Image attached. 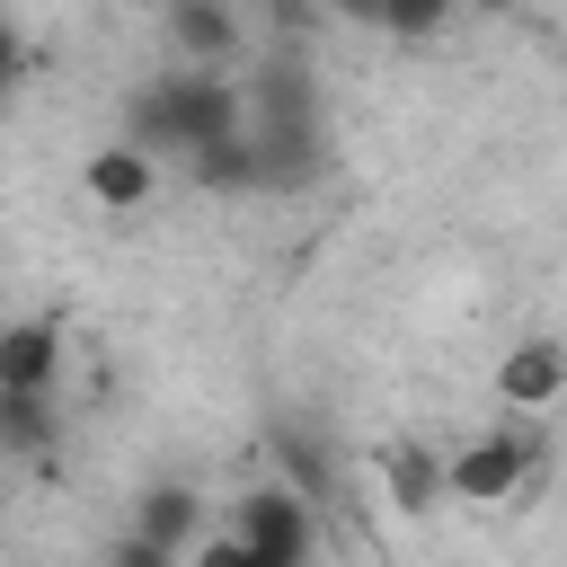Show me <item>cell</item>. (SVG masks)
<instances>
[{
  "instance_id": "6da1fadb",
  "label": "cell",
  "mask_w": 567,
  "mask_h": 567,
  "mask_svg": "<svg viewBox=\"0 0 567 567\" xmlns=\"http://www.w3.org/2000/svg\"><path fill=\"white\" fill-rule=\"evenodd\" d=\"M230 133H248V97H239V80H213V71H151L142 89H133V151H151V159H195V151H213V142H230Z\"/></svg>"
},
{
  "instance_id": "7a4b0ae2",
  "label": "cell",
  "mask_w": 567,
  "mask_h": 567,
  "mask_svg": "<svg viewBox=\"0 0 567 567\" xmlns=\"http://www.w3.org/2000/svg\"><path fill=\"white\" fill-rule=\"evenodd\" d=\"M257 567H310L319 558V505H301L284 478H266V487H248L239 505H230V523H221Z\"/></svg>"
},
{
  "instance_id": "3957f363",
  "label": "cell",
  "mask_w": 567,
  "mask_h": 567,
  "mask_svg": "<svg viewBox=\"0 0 567 567\" xmlns=\"http://www.w3.org/2000/svg\"><path fill=\"white\" fill-rule=\"evenodd\" d=\"M159 35H168V71L239 80V53H248V18H239V9H221V0H177V9H159Z\"/></svg>"
},
{
  "instance_id": "277c9868",
  "label": "cell",
  "mask_w": 567,
  "mask_h": 567,
  "mask_svg": "<svg viewBox=\"0 0 567 567\" xmlns=\"http://www.w3.org/2000/svg\"><path fill=\"white\" fill-rule=\"evenodd\" d=\"M523 470H532V434H523V425H487V434H470L461 452H443V496H461V505H505V496L523 487Z\"/></svg>"
},
{
  "instance_id": "5b68a950",
  "label": "cell",
  "mask_w": 567,
  "mask_h": 567,
  "mask_svg": "<svg viewBox=\"0 0 567 567\" xmlns=\"http://www.w3.org/2000/svg\"><path fill=\"white\" fill-rule=\"evenodd\" d=\"M62 354H71L62 319H9L0 328V399H53Z\"/></svg>"
},
{
  "instance_id": "8992f818",
  "label": "cell",
  "mask_w": 567,
  "mask_h": 567,
  "mask_svg": "<svg viewBox=\"0 0 567 567\" xmlns=\"http://www.w3.org/2000/svg\"><path fill=\"white\" fill-rule=\"evenodd\" d=\"M80 195H89L97 213H142V204L159 195V159L115 133V142H97V151L80 159Z\"/></svg>"
},
{
  "instance_id": "52a82bcc",
  "label": "cell",
  "mask_w": 567,
  "mask_h": 567,
  "mask_svg": "<svg viewBox=\"0 0 567 567\" xmlns=\"http://www.w3.org/2000/svg\"><path fill=\"white\" fill-rule=\"evenodd\" d=\"M213 532V514H204V496L186 487V478H159V487H142L133 496V540H151V549H168L177 567L195 558V540Z\"/></svg>"
},
{
  "instance_id": "ba28073f",
  "label": "cell",
  "mask_w": 567,
  "mask_h": 567,
  "mask_svg": "<svg viewBox=\"0 0 567 567\" xmlns=\"http://www.w3.org/2000/svg\"><path fill=\"white\" fill-rule=\"evenodd\" d=\"M567 399V346L558 337H523L514 354H496V408L514 416H540Z\"/></svg>"
},
{
  "instance_id": "9c48e42d",
  "label": "cell",
  "mask_w": 567,
  "mask_h": 567,
  "mask_svg": "<svg viewBox=\"0 0 567 567\" xmlns=\"http://www.w3.org/2000/svg\"><path fill=\"white\" fill-rule=\"evenodd\" d=\"M381 496H390L399 514H425V505L443 496V452L416 443V434H399V443L381 452Z\"/></svg>"
},
{
  "instance_id": "30bf717a",
  "label": "cell",
  "mask_w": 567,
  "mask_h": 567,
  "mask_svg": "<svg viewBox=\"0 0 567 567\" xmlns=\"http://www.w3.org/2000/svg\"><path fill=\"white\" fill-rule=\"evenodd\" d=\"M62 408L53 399H0V461H53Z\"/></svg>"
},
{
  "instance_id": "8fae6325",
  "label": "cell",
  "mask_w": 567,
  "mask_h": 567,
  "mask_svg": "<svg viewBox=\"0 0 567 567\" xmlns=\"http://www.w3.org/2000/svg\"><path fill=\"white\" fill-rule=\"evenodd\" d=\"M106 567H177V558H168V549H151V540H133V532H124V540H115V549H106Z\"/></svg>"
},
{
  "instance_id": "7c38bea8",
  "label": "cell",
  "mask_w": 567,
  "mask_h": 567,
  "mask_svg": "<svg viewBox=\"0 0 567 567\" xmlns=\"http://www.w3.org/2000/svg\"><path fill=\"white\" fill-rule=\"evenodd\" d=\"M18 62H27V44H18V18H0V106H9V89H18Z\"/></svg>"
}]
</instances>
